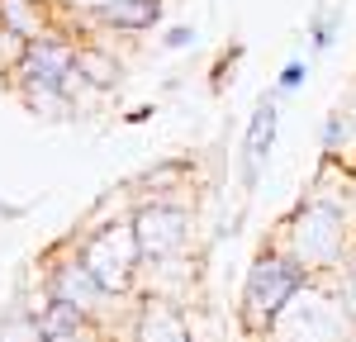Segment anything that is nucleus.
Listing matches in <instances>:
<instances>
[{"instance_id":"2eb2a0df","label":"nucleus","mask_w":356,"mask_h":342,"mask_svg":"<svg viewBox=\"0 0 356 342\" xmlns=\"http://www.w3.org/2000/svg\"><path fill=\"white\" fill-rule=\"evenodd\" d=\"M0 342H48V333L38 323V314H10V318H0Z\"/></svg>"},{"instance_id":"ddd939ff","label":"nucleus","mask_w":356,"mask_h":342,"mask_svg":"<svg viewBox=\"0 0 356 342\" xmlns=\"http://www.w3.org/2000/svg\"><path fill=\"white\" fill-rule=\"evenodd\" d=\"M38 323H43V333L48 338H76V333H95V323L86 318L76 304H67V300H48L43 295V304H38Z\"/></svg>"},{"instance_id":"f3484780","label":"nucleus","mask_w":356,"mask_h":342,"mask_svg":"<svg viewBox=\"0 0 356 342\" xmlns=\"http://www.w3.org/2000/svg\"><path fill=\"white\" fill-rule=\"evenodd\" d=\"M347 142H352V124H347L342 110H332L328 119H323V157H342Z\"/></svg>"},{"instance_id":"f03ea898","label":"nucleus","mask_w":356,"mask_h":342,"mask_svg":"<svg viewBox=\"0 0 356 342\" xmlns=\"http://www.w3.org/2000/svg\"><path fill=\"white\" fill-rule=\"evenodd\" d=\"M76 256H81V266L105 285L110 295L138 300L143 252H138L134 219H129V214H110V219H95L90 228H81V238H76Z\"/></svg>"},{"instance_id":"b1692460","label":"nucleus","mask_w":356,"mask_h":342,"mask_svg":"<svg viewBox=\"0 0 356 342\" xmlns=\"http://www.w3.org/2000/svg\"><path fill=\"white\" fill-rule=\"evenodd\" d=\"M48 342H100V333H76V338H48Z\"/></svg>"},{"instance_id":"a211bd4d","label":"nucleus","mask_w":356,"mask_h":342,"mask_svg":"<svg viewBox=\"0 0 356 342\" xmlns=\"http://www.w3.org/2000/svg\"><path fill=\"white\" fill-rule=\"evenodd\" d=\"M328 285H332V295H337V304L347 309V318L356 323V261H347V266H342Z\"/></svg>"},{"instance_id":"5701e85b","label":"nucleus","mask_w":356,"mask_h":342,"mask_svg":"<svg viewBox=\"0 0 356 342\" xmlns=\"http://www.w3.org/2000/svg\"><path fill=\"white\" fill-rule=\"evenodd\" d=\"M143 119H152V105H138V110H129V124H143Z\"/></svg>"},{"instance_id":"a878e982","label":"nucleus","mask_w":356,"mask_h":342,"mask_svg":"<svg viewBox=\"0 0 356 342\" xmlns=\"http://www.w3.org/2000/svg\"><path fill=\"white\" fill-rule=\"evenodd\" d=\"M48 5H53V0H48Z\"/></svg>"},{"instance_id":"6e6552de","label":"nucleus","mask_w":356,"mask_h":342,"mask_svg":"<svg viewBox=\"0 0 356 342\" xmlns=\"http://www.w3.org/2000/svg\"><path fill=\"white\" fill-rule=\"evenodd\" d=\"M275 100H280V95L257 100L252 124H247V133H243V190H257L261 171H266V162H271L275 129H280V105H275Z\"/></svg>"},{"instance_id":"39448f33","label":"nucleus","mask_w":356,"mask_h":342,"mask_svg":"<svg viewBox=\"0 0 356 342\" xmlns=\"http://www.w3.org/2000/svg\"><path fill=\"white\" fill-rule=\"evenodd\" d=\"M43 295H48V300H67V304H76V309L95 323V333L110 323L114 314H134V304H138V300L110 295V290L81 266L76 247H57V252L43 261Z\"/></svg>"},{"instance_id":"4be33fe9","label":"nucleus","mask_w":356,"mask_h":342,"mask_svg":"<svg viewBox=\"0 0 356 342\" xmlns=\"http://www.w3.org/2000/svg\"><path fill=\"white\" fill-rule=\"evenodd\" d=\"M238 57H243V48H233V53H223V62L214 67V90L223 86V76H233V67H238Z\"/></svg>"},{"instance_id":"dca6fc26","label":"nucleus","mask_w":356,"mask_h":342,"mask_svg":"<svg viewBox=\"0 0 356 342\" xmlns=\"http://www.w3.org/2000/svg\"><path fill=\"white\" fill-rule=\"evenodd\" d=\"M24 53H29L24 38H19V33H10V28H0V81H5V86L15 81V72H19Z\"/></svg>"},{"instance_id":"bb28decb","label":"nucleus","mask_w":356,"mask_h":342,"mask_svg":"<svg viewBox=\"0 0 356 342\" xmlns=\"http://www.w3.org/2000/svg\"><path fill=\"white\" fill-rule=\"evenodd\" d=\"M352 342H356V338H352Z\"/></svg>"},{"instance_id":"412c9836","label":"nucleus","mask_w":356,"mask_h":342,"mask_svg":"<svg viewBox=\"0 0 356 342\" xmlns=\"http://www.w3.org/2000/svg\"><path fill=\"white\" fill-rule=\"evenodd\" d=\"M195 43V28L191 24H166L162 28V48L166 53H181V48H191Z\"/></svg>"},{"instance_id":"20e7f679","label":"nucleus","mask_w":356,"mask_h":342,"mask_svg":"<svg viewBox=\"0 0 356 342\" xmlns=\"http://www.w3.org/2000/svg\"><path fill=\"white\" fill-rule=\"evenodd\" d=\"M356 338V323L347 318V309L337 304L328 281H309L275 314V323L266 328L261 342H352Z\"/></svg>"},{"instance_id":"423d86ee","label":"nucleus","mask_w":356,"mask_h":342,"mask_svg":"<svg viewBox=\"0 0 356 342\" xmlns=\"http://www.w3.org/2000/svg\"><path fill=\"white\" fill-rule=\"evenodd\" d=\"M134 238L143 261H162V256H186L195 243V209L191 200H143L129 209Z\"/></svg>"},{"instance_id":"1a4fd4ad","label":"nucleus","mask_w":356,"mask_h":342,"mask_svg":"<svg viewBox=\"0 0 356 342\" xmlns=\"http://www.w3.org/2000/svg\"><path fill=\"white\" fill-rule=\"evenodd\" d=\"M195 285V256H162V261H143L138 271V300H166L181 304V290Z\"/></svg>"},{"instance_id":"0eeeda50","label":"nucleus","mask_w":356,"mask_h":342,"mask_svg":"<svg viewBox=\"0 0 356 342\" xmlns=\"http://www.w3.org/2000/svg\"><path fill=\"white\" fill-rule=\"evenodd\" d=\"M72 62H76V33H67V28L57 24L53 33H43V38L29 43V53L19 62L10 90L15 86H57L62 90V76L72 72Z\"/></svg>"},{"instance_id":"393cba45","label":"nucleus","mask_w":356,"mask_h":342,"mask_svg":"<svg viewBox=\"0 0 356 342\" xmlns=\"http://www.w3.org/2000/svg\"><path fill=\"white\" fill-rule=\"evenodd\" d=\"M143 5H162V0H143Z\"/></svg>"},{"instance_id":"9b49d317","label":"nucleus","mask_w":356,"mask_h":342,"mask_svg":"<svg viewBox=\"0 0 356 342\" xmlns=\"http://www.w3.org/2000/svg\"><path fill=\"white\" fill-rule=\"evenodd\" d=\"M0 28H10L24 43H33V38L57 28V10L48 0H0Z\"/></svg>"},{"instance_id":"f8f14e48","label":"nucleus","mask_w":356,"mask_h":342,"mask_svg":"<svg viewBox=\"0 0 356 342\" xmlns=\"http://www.w3.org/2000/svg\"><path fill=\"white\" fill-rule=\"evenodd\" d=\"M95 24L110 28V33H143V28H157L162 24V5H143V0H110Z\"/></svg>"},{"instance_id":"4468645a","label":"nucleus","mask_w":356,"mask_h":342,"mask_svg":"<svg viewBox=\"0 0 356 342\" xmlns=\"http://www.w3.org/2000/svg\"><path fill=\"white\" fill-rule=\"evenodd\" d=\"M105 5H110V0H53L57 24L67 28V33H76V38H81L86 28L95 24V15H100Z\"/></svg>"},{"instance_id":"7ed1b4c3","label":"nucleus","mask_w":356,"mask_h":342,"mask_svg":"<svg viewBox=\"0 0 356 342\" xmlns=\"http://www.w3.org/2000/svg\"><path fill=\"white\" fill-rule=\"evenodd\" d=\"M304 285H309V276H304L290 256L275 252V247H261V252L252 256L247 276H243V300H238V323H243V333H252V338L261 342L266 328L275 323V314L285 309Z\"/></svg>"},{"instance_id":"f257e3e1","label":"nucleus","mask_w":356,"mask_h":342,"mask_svg":"<svg viewBox=\"0 0 356 342\" xmlns=\"http://www.w3.org/2000/svg\"><path fill=\"white\" fill-rule=\"evenodd\" d=\"M266 247L285 252L309 281H332V276L356 256V209L304 195L300 204L271 228Z\"/></svg>"},{"instance_id":"9d476101","label":"nucleus","mask_w":356,"mask_h":342,"mask_svg":"<svg viewBox=\"0 0 356 342\" xmlns=\"http://www.w3.org/2000/svg\"><path fill=\"white\" fill-rule=\"evenodd\" d=\"M134 342H191V323L181 304L166 300H138L134 309Z\"/></svg>"},{"instance_id":"6ab92c4d","label":"nucleus","mask_w":356,"mask_h":342,"mask_svg":"<svg viewBox=\"0 0 356 342\" xmlns=\"http://www.w3.org/2000/svg\"><path fill=\"white\" fill-rule=\"evenodd\" d=\"M304 81H309V57H290L275 76V95H295V90H304Z\"/></svg>"},{"instance_id":"aec40b11","label":"nucleus","mask_w":356,"mask_h":342,"mask_svg":"<svg viewBox=\"0 0 356 342\" xmlns=\"http://www.w3.org/2000/svg\"><path fill=\"white\" fill-rule=\"evenodd\" d=\"M337 15H318L314 19V28H309V53H328V43H332V33H337Z\"/></svg>"}]
</instances>
